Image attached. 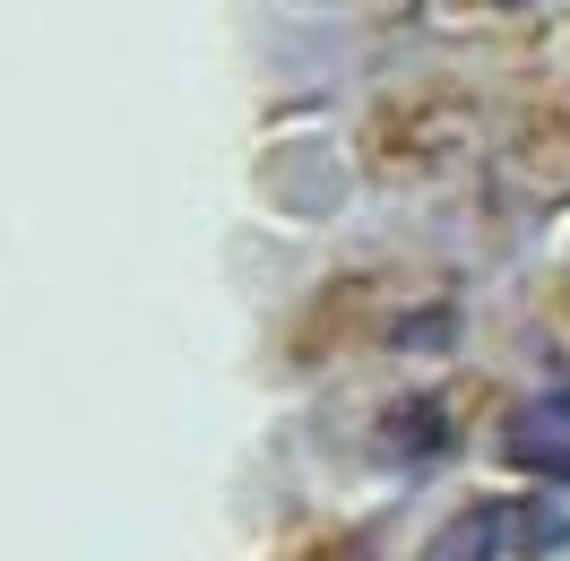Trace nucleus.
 Segmentation results:
<instances>
[{"label":"nucleus","mask_w":570,"mask_h":561,"mask_svg":"<svg viewBox=\"0 0 570 561\" xmlns=\"http://www.w3.org/2000/svg\"><path fill=\"white\" fill-rule=\"evenodd\" d=\"M562 535H570L562 510H544V501H475V510H459L432 535L424 561H535V553H553Z\"/></svg>","instance_id":"1"},{"label":"nucleus","mask_w":570,"mask_h":561,"mask_svg":"<svg viewBox=\"0 0 570 561\" xmlns=\"http://www.w3.org/2000/svg\"><path fill=\"white\" fill-rule=\"evenodd\" d=\"M501 457L535 484H570V388H544L501 423Z\"/></svg>","instance_id":"2"}]
</instances>
